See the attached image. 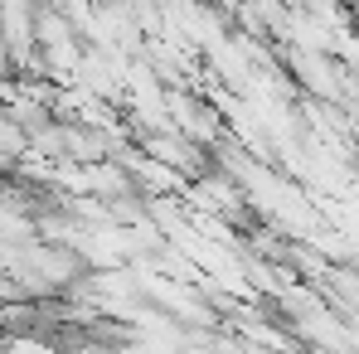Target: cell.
<instances>
[{
	"instance_id": "cell-1",
	"label": "cell",
	"mask_w": 359,
	"mask_h": 354,
	"mask_svg": "<svg viewBox=\"0 0 359 354\" xmlns=\"http://www.w3.org/2000/svg\"><path fill=\"white\" fill-rule=\"evenodd\" d=\"M5 63H10V54H5V44H0V73H5Z\"/></svg>"
}]
</instances>
